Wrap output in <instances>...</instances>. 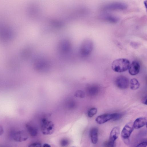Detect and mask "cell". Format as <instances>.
Returning a JSON list of instances; mask_svg holds the SVG:
<instances>
[{"label":"cell","instance_id":"277c9868","mask_svg":"<svg viewBox=\"0 0 147 147\" xmlns=\"http://www.w3.org/2000/svg\"><path fill=\"white\" fill-rule=\"evenodd\" d=\"M115 83L117 86L119 88L125 89L128 87L129 81L128 79L126 77L120 76L116 78Z\"/></svg>","mask_w":147,"mask_h":147},{"label":"cell","instance_id":"6da1fadb","mask_svg":"<svg viewBox=\"0 0 147 147\" xmlns=\"http://www.w3.org/2000/svg\"><path fill=\"white\" fill-rule=\"evenodd\" d=\"M130 63L128 59L119 58L114 60L111 64L112 69L115 72H122L128 69Z\"/></svg>","mask_w":147,"mask_h":147},{"label":"cell","instance_id":"4316f807","mask_svg":"<svg viewBox=\"0 0 147 147\" xmlns=\"http://www.w3.org/2000/svg\"><path fill=\"white\" fill-rule=\"evenodd\" d=\"M75 147V146H72V147Z\"/></svg>","mask_w":147,"mask_h":147},{"label":"cell","instance_id":"9a60e30c","mask_svg":"<svg viewBox=\"0 0 147 147\" xmlns=\"http://www.w3.org/2000/svg\"><path fill=\"white\" fill-rule=\"evenodd\" d=\"M26 127L28 132L31 136L34 137L37 135L38 131L36 127L28 124H27Z\"/></svg>","mask_w":147,"mask_h":147},{"label":"cell","instance_id":"30bf717a","mask_svg":"<svg viewBox=\"0 0 147 147\" xmlns=\"http://www.w3.org/2000/svg\"><path fill=\"white\" fill-rule=\"evenodd\" d=\"M147 120L146 118H138L135 120L133 123L134 128L136 129H139L145 126Z\"/></svg>","mask_w":147,"mask_h":147},{"label":"cell","instance_id":"8fae6325","mask_svg":"<svg viewBox=\"0 0 147 147\" xmlns=\"http://www.w3.org/2000/svg\"><path fill=\"white\" fill-rule=\"evenodd\" d=\"M120 133L119 127H114L110 132L109 141L115 142L118 138Z\"/></svg>","mask_w":147,"mask_h":147},{"label":"cell","instance_id":"e0dca14e","mask_svg":"<svg viewBox=\"0 0 147 147\" xmlns=\"http://www.w3.org/2000/svg\"><path fill=\"white\" fill-rule=\"evenodd\" d=\"M97 111V109L96 108H92L90 109L88 112V116L89 117H92L96 113Z\"/></svg>","mask_w":147,"mask_h":147},{"label":"cell","instance_id":"d4e9b609","mask_svg":"<svg viewBox=\"0 0 147 147\" xmlns=\"http://www.w3.org/2000/svg\"><path fill=\"white\" fill-rule=\"evenodd\" d=\"M4 132V130L2 127L0 125V136L2 135Z\"/></svg>","mask_w":147,"mask_h":147},{"label":"cell","instance_id":"4fadbf2b","mask_svg":"<svg viewBox=\"0 0 147 147\" xmlns=\"http://www.w3.org/2000/svg\"><path fill=\"white\" fill-rule=\"evenodd\" d=\"M98 129L96 127L92 128L90 132V139L92 143L96 144L98 141Z\"/></svg>","mask_w":147,"mask_h":147},{"label":"cell","instance_id":"44dd1931","mask_svg":"<svg viewBox=\"0 0 147 147\" xmlns=\"http://www.w3.org/2000/svg\"><path fill=\"white\" fill-rule=\"evenodd\" d=\"M115 142L109 141L104 144V147H115Z\"/></svg>","mask_w":147,"mask_h":147},{"label":"cell","instance_id":"8992f818","mask_svg":"<svg viewBox=\"0 0 147 147\" xmlns=\"http://www.w3.org/2000/svg\"><path fill=\"white\" fill-rule=\"evenodd\" d=\"M127 5L122 2H114L108 4L104 7V9L109 10H123L127 8Z\"/></svg>","mask_w":147,"mask_h":147},{"label":"cell","instance_id":"603a6c76","mask_svg":"<svg viewBox=\"0 0 147 147\" xmlns=\"http://www.w3.org/2000/svg\"><path fill=\"white\" fill-rule=\"evenodd\" d=\"M28 147H41L40 144L39 143H34L30 145Z\"/></svg>","mask_w":147,"mask_h":147},{"label":"cell","instance_id":"ffe728a7","mask_svg":"<svg viewBox=\"0 0 147 147\" xmlns=\"http://www.w3.org/2000/svg\"><path fill=\"white\" fill-rule=\"evenodd\" d=\"M75 96L77 97L83 98L85 96V94L83 91L78 90L76 92L75 94Z\"/></svg>","mask_w":147,"mask_h":147},{"label":"cell","instance_id":"ac0fdd59","mask_svg":"<svg viewBox=\"0 0 147 147\" xmlns=\"http://www.w3.org/2000/svg\"><path fill=\"white\" fill-rule=\"evenodd\" d=\"M60 143L61 147H66L69 144V141L67 139H63L60 141Z\"/></svg>","mask_w":147,"mask_h":147},{"label":"cell","instance_id":"52a82bcc","mask_svg":"<svg viewBox=\"0 0 147 147\" xmlns=\"http://www.w3.org/2000/svg\"><path fill=\"white\" fill-rule=\"evenodd\" d=\"M14 140L18 142H22L26 140L28 138L27 133L24 131H20L14 133L13 135Z\"/></svg>","mask_w":147,"mask_h":147},{"label":"cell","instance_id":"484cf974","mask_svg":"<svg viewBox=\"0 0 147 147\" xmlns=\"http://www.w3.org/2000/svg\"><path fill=\"white\" fill-rule=\"evenodd\" d=\"M42 147H51L50 145L47 144H44Z\"/></svg>","mask_w":147,"mask_h":147},{"label":"cell","instance_id":"5b68a950","mask_svg":"<svg viewBox=\"0 0 147 147\" xmlns=\"http://www.w3.org/2000/svg\"><path fill=\"white\" fill-rule=\"evenodd\" d=\"M133 124L131 122L127 123L123 127L121 133V138L125 140H128L134 130Z\"/></svg>","mask_w":147,"mask_h":147},{"label":"cell","instance_id":"d6986e66","mask_svg":"<svg viewBox=\"0 0 147 147\" xmlns=\"http://www.w3.org/2000/svg\"><path fill=\"white\" fill-rule=\"evenodd\" d=\"M113 117L112 119L113 121H117L121 119L122 116L123 115L120 113H114Z\"/></svg>","mask_w":147,"mask_h":147},{"label":"cell","instance_id":"3957f363","mask_svg":"<svg viewBox=\"0 0 147 147\" xmlns=\"http://www.w3.org/2000/svg\"><path fill=\"white\" fill-rule=\"evenodd\" d=\"M41 130L44 135H49L52 134L54 131L55 126L51 121L45 119L42 120L41 126Z\"/></svg>","mask_w":147,"mask_h":147},{"label":"cell","instance_id":"cb8c5ba5","mask_svg":"<svg viewBox=\"0 0 147 147\" xmlns=\"http://www.w3.org/2000/svg\"><path fill=\"white\" fill-rule=\"evenodd\" d=\"M142 100V102L143 104L146 105V96L144 97Z\"/></svg>","mask_w":147,"mask_h":147},{"label":"cell","instance_id":"9c48e42d","mask_svg":"<svg viewBox=\"0 0 147 147\" xmlns=\"http://www.w3.org/2000/svg\"><path fill=\"white\" fill-rule=\"evenodd\" d=\"M113 113L105 114L98 116L96 119V122L98 124H102L112 120L113 117Z\"/></svg>","mask_w":147,"mask_h":147},{"label":"cell","instance_id":"2e32d148","mask_svg":"<svg viewBox=\"0 0 147 147\" xmlns=\"http://www.w3.org/2000/svg\"><path fill=\"white\" fill-rule=\"evenodd\" d=\"M130 88L133 90L138 89L140 86V84L136 78H132L129 82Z\"/></svg>","mask_w":147,"mask_h":147},{"label":"cell","instance_id":"7c38bea8","mask_svg":"<svg viewBox=\"0 0 147 147\" xmlns=\"http://www.w3.org/2000/svg\"><path fill=\"white\" fill-rule=\"evenodd\" d=\"M99 91L100 88L98 86L94 84L89 86L87 90L88 93L91 96H94L97 95Z\"/></svg>","mask_w":147,"mask_h":147},{"label":"cell","instance_id":"ba28073f","mask_svg":"<svg viewBox=\"0 0 147 147\" xmlns=\"http://www.w3.org/2000/svg\"><path fill=\"white\" fill-rule=\"evenodd\" d=\"M140 66L139 63L137 61H133L130 63L128 68L129 74L131 75L134 76L139 72Z\"/></svg>","mask_w":147,"mask_h":147},{"label":"cell","instance_id":"5bb4252c","mask_svg":"<svg viewBox=\"0 0 147 147\" xmlns=\"http://www.w3.org/2000/svg\"><path fill=\"white\" fill-rule=\"evenodd\" d=\"M102 18L105 21L112 23H116L119 20L117 17L109 14H105L102 16Z\"/></svg>","mask_w":147,"mask_h":147},{"label":"cell","instance_id":"7402d4cb","mask_svg":"<svg viewBox=\"0 0 147 147\" xmlns=\"http://www.w3.org/2000/svg\"><path fill=\"white\" fill-rule=\"evenodd\" d=\"M147 145V142L144 141L139 144L136 147H146Z\"/></svg>","mask_w":147,"mask_h":147},{"label":"cell","instance_id":"7a4b0ae2","mask_svg":"<svg viewBox=\"0 0 147 147\" xmlns=\"http://www.w3.org/2000/svg\"><path fill=\"white\" fill-rule=\"evenodd\" d=\"M93 48L92 42L89 39L84 41L80 47V53L84 56H87L92 53Z\"/></svg>","mask_w":147,"mask_h":147}]
</instances>
